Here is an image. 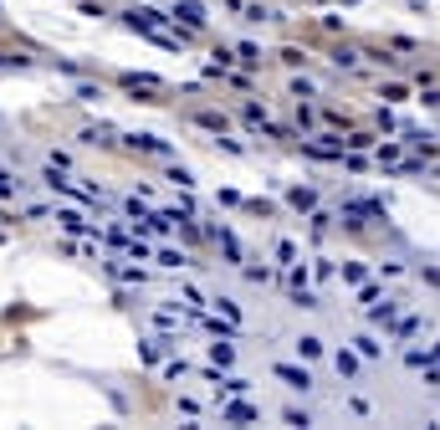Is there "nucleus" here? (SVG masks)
I'll list each match as a JSON object with an SVG mask.
<instances>
[{
  "label": "nucleus",
  "mask_w": 440,
  "mask_h": 430,
  "mask_svg": "<svg viewBox=\"0 0 440 430\" xmlns=\"http://www.w3.org/2000/svg\"><path fill=\"white\" fill-rule=\"evenodd\" d=\"M292 303L297 307H322V297L313 292V287H292Z\"/></svg>",
  "instance_id": "nucleus-15"
},
{
  "label": "nucleus",
  "mask_w": 440,
  "mask_h": 430,
  "mask_svg": "<svg viewBox=\"0 0 440 430\" xmlns=\"http://www.w3.org/2000/svg\"><path fill=\"white\" fill-rule=\"evenodd\" d=\"M42 179H46V185H51V190H62V195H72V200H77V205H93V200H98V190H77V185H72V179H67V174H62V169H57V164H51V169H46V174H42Z\"/></svg>",
  "instance_id": "nucleus-1"
},
{
  "label": "nucleus",
  "mask_w": 440,
  "mask_h": 430,
  "mask_svg": "<svg viewBox=\"0 0 440 430\" xmlns=\"http://www.w3.org/2000/svg\"><path fill=\"white\" fill-rule=\"evenodd\" d=\"M282 420H287V425H313V415H307V410H287Z\"/></svg>",
  "instance_id": "nucleus-27"
},
{
  "label": "nucleus",
  "mask_w": 440,
  "mask_h": 430,
  "mask_svg": "<svg viewBox=\"0 0 440 430\" xmlns=\"http://www.w3.org/2000/svg\"><path fill=\"white\" fill-rule=\"evenodd\" d=\"M297 354H302V359H318V354H322V338L302 333V338H297Z\"/></svg>",
  "instance_id": "nucleus-16"
},
{
  "label": "nucleus",
  "mask_w": 440,
  "mask_h": 430,
  "mask_svg": "<svg viewBox=\"0 0 440 430\" xmlns=\"http://www.w3.org/2000/svg\"><path fill=\"white\" fill-rule=\"evenodd\" d=\"M425 384H440V369H435V364H430V369H425Z\"/></svg>",
  "instance_id": "nucleus-32"
},
{
  "label": "nucleus",
  "mask_w": 440,
  "mask_h": 430,
  "mask_svg": "<svg viewBox=\"0 0 440 430\" xmlns=\"http://www.w3.org/2000/svg\"><path fill=\"white\" fill-rule=\"evenodd\" d=\"M154 262H159V267H169V271H179V267H190V256H185V251H169V246H164V251H154Z\"/></svg>",
  "instance_id": "nucleus-11"
},
{
  "label": "nucleus",
  "mask_w": 440,
  "mask_h": 430,
  "mask_svg": "<svg viewBox=\"0 0 440 430\" xmlns=\"http://www.w3.org/2000/svg\"><path fill=\"white\" fill-rule=\"evenodd\" d=\"M21 190V179L16 174H6V169H0V200H10V195Z\"/></svg>",
  "instance_id": "nucleus-20"
},
{
  "label": "nucleus",
  "mask_w": 440,
  "mask_h": 430,
  "mask_svg": "<svg viewBox=\"0 0 440 430\" xmlns=\"http://www.w3.org/2000/svg\"><path fill=\"white\" fill-rule=\"evenodd\" d=\"M200 128H210V134H226V118H220V113H200Z\"/></svg>",
  "instance_id": "nucleus-22"
},
{
  "label": "nucleus",
  "mask_w": 440,
  "mask_h": 430,
  "mask_svg": "<svg viewBox=\"0 0 440 430\" xmlns=\"http://www.w3.org/2000/svg\"><path fill=\"white\" fill-rule=\"evenodd\" d=\"M343 282L358 287V282H364V267H358V262H343Z\"/></svg>",
  "instance_id": "nucleus-26"
},
{
  "label": "nucleus",
  "mask_w": 440,
  "mask_h": 430,
  "mask_svg": "<svg viewBox=\"0 0 440 430\" xmlns=\"http://www.w3.org/2000/svg\"><path fill=\"white\" fill-rule=\"evenodd\" d=\"M123 21L134 26V31H144V36H164V16H159V10H149V6H134Z\"/></svg>",
  "instance_id": "nucleus-2"
},
{
  "label": "nucleus",
  "mask_w": 440,
  "mask_h": 430,
  "mask_svg": "<svg viewBox=\"0 0 440 430\" xmlns=\"http://www.w3.org/2000/svg\"><path fill=\"white\" fill-rule=\"evenodd\" d=\"M169 179H174V185H179V190H185V185H195V174H190V169H185V164H174V169H169Z\"/></svg>",
  "instance_id": "nucleus-24"
},
{
  "label": "nucleus",
  "mask_w": 440,
  "mask_h": 430,
  "mask_svg": "<svg viewBox=\"0 0 440 430\" xmlns=\"http://www.w3.org/2000/svg\"><path fill=\"white\" fill-rule=\"evenodd\" d=\"M333 62H338V67H354L358 51H354V46H338V51H333Z\"/></svg>",
  "instance_id": "nucleus-25"
},
{
  "label": "nucleus",
  "mask_w": 440,
  "mask_h": 430,
  "mask_svg": "<svg viewBox=\"0 0 440 430\" xmlns=\"http://www.w3.org/2000/svg\"><path fill=\"white\" fill-rule=\"evenodd\" d=\"M277 379L287 384V389H297V395H307V389H313V374L297 369V364H277Z\"/></svg>",
  "instance_id": "nucleus-4"
},
{
  "label": "nucleus",
  "mask_w": 440,
  "mask_h": 430,
  "mask_svg": "<svg viewBox=\"0 0 440 430\" xmlns=\"http://www.w3.org/2000/svg\"><path fill=\"white\" fill-rule=\"evenodd\" d=\"M57 226L72 231V236H98V220H87L82 210H57Z\"/></svg>",
  "instance_id": "nucleus-3"
},
{
  "label": "nucleus",
  "mask_w": 440,
  "mask_h": 430,
  "mask_svg": "<svg viewBox=\"0 0 440 430\" xmlns=\"http://www.w3.org/2000/svg\"><path fill=\"white\" fill-rule=\"evenodd\" d=\"M277 256H282V262L292 267V262H297V246H292V241H277Z\"/></svg>",
  "instance_id": "nucleus-29"
},
{
  "label": "nucleus",
  "mask_w": 440,
  "mask_h": 430,
  "mask_svg": "<svg viewBox=\"0 0 440 430\" xmlns=\"http://www.w3.org/2000/svg\"><path fill=\"white\" fill-rule=\"evenodd\" d=\"M246 282H256V287H262V282H271V271H266V267H246Z\"/></svg>",
  "instance_id": "nucleus-28"
},
{
  "label": "nucleus",
  "mask_w": 440,
  "mask_h": 430,
  "mask_svg": "<svg viewBox=\"0 0 440 430\" xmlns=\"http://www.w3.org/2000/svg\"><path fill=\"white\" fill-rule=\"evenodd\" d=\"M369 318L374 323H394L399 318V303H389V297H384V303H369Z\"/></svg>",
  "instance_id": "nucleus-10"
},
{
  "label": "nucleus",
  "mask_w": 440,
  "mask_h": 430,
  "mask_svg": "<svg viewBox=\"0 0 440 430\" xmlns=\"http://www.w3.org/2000/svg\"><path fill=\"white\" fill-rule=\"evenodd\" d=\"M420 333V318H405V323H394V338H415Z\"/></svg>",
  "instance_id": "nucleus-23"
},
{
  "label": "nucleus",
  "mask_w": 440,
  "mask_h": 430,
  "mask_svg": "<svg viewBox=\"0 0 440 430\" xmlns=\"http://www.w3.org/2000/svg\"><path fill=\"white\" fill-rule=\"evenodd\" d=\"M128 149L154 154V159H169V143H164V138H154V134H128Z\"/></svg>",
  "instance_id": "nucleus-5"
},
{
  "label": "nucleus",
  "mask_w": 440,
  "mask_h": 430,
  "mask_svg": "<svg viewBox=\"0 0 440 430\" xmlns=\"http://www.w3.org/2000/svg\"><path fill=\"white\" fill-rule=\"evenodd\" d=\"M354 343H358V354H364V359H379V354H384V343H379L374 333H358Z\"/></svg>",
  "instance_id": "nucleus-12"
},
{
  "label": "nucleus",
  "mask_w": 440,
  "mask_h": 430,
  "mask_svg": "<svg viewBox=\"0 0 440 430\" xmlns=\"http://www.w3.org/2000/svg\"><path fill=\"white\" fill-rule=\"evenodd\" d=\"M210 359L220 364V369H226V364L236 359V348H230V338H215V343H210Z\"/></svg>",
  "instance_id": "nucleus-13"
},
{
  "label": "nucleus",
  "mask_w": 440,
  "mask_h": 430,
  "mask_svg": "<svg viewBox=\"0 0 440 430\" xmlns=\"http://www.w3.org/2000/svg\"><path fill=\"white\" fill-rule=\"evenodd\" d=\"M287 205H292V210H307V215H313V210H318V190L292 185V190H287Z\"/></svg>",
  "instance_id": "nucleus-7"
},
{
  "label": "nucleus",
  "mask_w": 440,
  "mask_h": 430,
  "mask_svg": "<svg viewBox=\"0 0 440 430\" xmlns=\"http://www.w3.org/2000/svg\"><path fill=\"white\" fill-rule=\"evenodd\" d=\"M343 143H348V149H369V143H374V134H348Z\"/></svg>",
  "instance_id": "nucleus-30"
},
{
  "label": "nucleus",
  "mask_w": 440,
  "mask_h": 430,
  "mask_svg": "<svg viewBox=\"0 0 440 430\" xmlns=\"http://www.w3.org/2000/svg\"><path fill=\"white\" fill-rule=\"evenodd\" d=\"M108 271H113L118 282H138V287H144V271H138V267H118V262H108Z\"/></svg>",
  "instance_id": "nucleus-17"
},
{
  "label": "nucleus",
  "mask_w": 440,
  "mask_h": 430,
  "mask_svg": "<svg viewBox=\"0 0 440 430\" xmlns=\"http://www.w3.org/2000/svg\"><path fill=\"white\" fill-rule=\"evenodd\" d=\"M236 57H241V62H246V67H256V62H262V51H256V46H251V42H241V46H236Z\"/></svg>",
  "instance_id": "nucleus-21"
},
{
  "label": "nucleus",
  "mask_w": 440,
  "mask_h": 430,
  "mask_svg": "<svg viewBox=\"0 0 440 430\" xmlns=\"http://www.w3.org/2000/svg\"><path fill=\"white\" fill-rule=\"evenodd\" d=\"M215 307H220V318H226V323H241V307L230 303V297H215Z\"/></svg>",
  "instance_id": "nucleus-19"
},
{
  "label": "nucleus",
  "mask_w": 440,
  "mask_h": 430,
  "mask_svg": "<svg viewBox=\"0 0 440 430\" xmlns=\"http://www.w3.org/2000/svg\"><path fill=\"white\" fill-rule=\"evenodd\" d=\"M405 364H410V369H430V364H440V343L435 348H410Z\"/></svg>",
  "instance_id": "nucleus-9"
},
{
  "label": "nucleus",
  "mask_w": 440,
  "mask_h": 430,
  "mask_svg": "<svg viewBox=\"0 0 440 430\" xmlns=\"http://www.w3.org/2000/svg\"><path fill=\"white\" fill-rule=\"evenodd\" d=\"M210 236H215V246H220V251H226V262H230V267H236V262H241V241H236V236H230V231H226V226H215V231H210Z\"/></svg>",
  "instance_id": "nucleus-8"
},
{
  "label": "nucleus",
  "mask_w": 440,
  "mask_h": 430,
  "mask_svg": "<svg viewBox=\"0 0 440 430\" xmlns=\"http://www.w3.org/2000/svg\"><path fill=\"white\" fill-rule=\"evenodd\" d=\"M338 374H343V379H358V354H348V348H343V354H338Z\"/></svg>",
  "instance_id": "nucleus-18"
},
{
  "label": "nucleus",
  "mask_w": 440,
  "mask_h": 430,
  "mask_svg": "<svg viewBox=\"0 0 440 430\" xmlns=\"http://www.w3.org/2000/svg\"><path fill=\"white\" fill-rule=\"evenodd\" d=\"M174 21H185V31H200V26H205V6H200V0H179Z\"/></svg>",
  "instance_id": "nucleus-6"
},
{
  "label": "nucleus",
  "mask_w": 440,
  "mask_h": 430,
  "mask_svg": "<svg viewBox=\"0 0 440 430\" xmlns=\"http://www.w3.org/2000/svg\"><path fill=\"white\" fill-rule=\"evenodd\" d=\"M420 277L430 282V287H440V267H420Z\"/></svg>",
  "instance_id": "nucleus-31"
},
{
  "label": "nucleus",
  "mask_w": 440,
  "mask_h": 430,
  "mask_svg": "<svg viewBox=\"0 0 440 430\" xmlns=\"http://www.w3.org/2000/svg\"><path fill=\"white\" fill-rule=\"evenodd\" d=\"M220 420H256V405H220Z\"/></svg>",
  "instance_id": "nucleus-14"
}]
</instances>
